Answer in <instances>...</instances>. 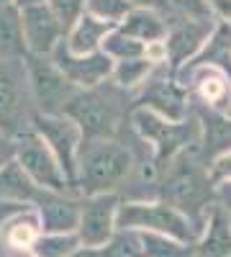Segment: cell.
<instances>
[{
    "label": "cell",
    "instance_id": "obj_12",
    "mask_svg": "<svg viewBox=\"0 0 231 257\" xmlns=\"http://www.w3.org/2000/svg\"><path fill=\"white\" fill-rule=\"evenodd\" d=\"M52 59L57 62V67L67 75V80L75 85L77 90H90L100 88L113 77L116 62L106 52H95V54H72L65 41L54 49Z\"/></svg>",
    "mask_w": 231,
    "mask_h": 257
},
{
    "label": "cell",
    "instance_id": "obj_13",
    "mask_svg": "<svg viewBox=\"0 0 231 257\" xmlns=\"http://www.w3.org/2000/svg\"><path fill=\"white\" fill-rule=\"evenodd\" d=\"M213 26L216 24L211 18H187L185 16L177 26H172L170 31H167L164 49H167V62H170L172 75L200 54V49L205 47Z\"/></svg>",
    "mask_w": 231,
    "mask_h": 257
},
{
    "label": "cell",
    "instance_id": "obj_33",
    "mask_svg": "<svg viewBox=\"0 0 231 257\" xmlns=\"http://www.w3.org/2000/svg\"><path fill=\"white\" fill-rule=\"evenodd\" d=\"M216 203L231 213V180H228V183H218V185H216Z\"/></svg>",
    "mask_w": 231,
    "mask_h": 257
},
{
    "label": "cell",
    "instance_id": "obj_20",
    "mask_svg": "<svg viewBox=\"0 0 231 257\" xmlns=\"http://www.w3.org/2000/svg\"><path fill=\"white\" fill-rule=\"evenodd\" d=\"M26 54L21 8L16 3L0 6V59H24Z\"/></svg>",
    "mask_w": 231,
    "mask_h": 257
},
{
    "label": "cell",
    "instance_id": "obj_11",
    "mask_svg": "<svg viewBox=\"0 0 231 257\" xmlns=\"http://www.w3.org/2000/svg\"><path fill=\"white\" fill-rule=\"evenodd\" d=\"M118 211L121 198L113 193H93L80 201V226L77 234L82 247L111 244L118 234Z\"/></svg>",
    "mask_w": 231,
    "mask_h": 257
},
{
    "label": "cell",
    "instance_id": "obj_5",
    "mask_svg": "<svg viewBox=\"0 0 231 257\" xmlns=\"http://www.w3.org/2000/svg\"><path fill=\"white\" fill-rule=\"evenodd\" d=\"M24 59H0V132L11 134L13 139L31 128L34 121V116H29V103L34 100Z\"/></svg>",
    "mask_w": 231,
    "mask_h": 257
},
{
    "label": "cell",
    "instance_id": "obj_37",
    "mask_svg": "<svg viewBox=\"0 0 231 257\" xmlns=\"http://www.w3.org/2000/svg\"><path fill=\"white\" fill-rule=\"evenodd\" d=\"M16 0H0V6H13Z\"/></svg>",
    "mask_w": 231,
    "mask_h": 257
},
{
    "label": "cell",
    "instance_id": "obj_4",
    "mask_svg": "<svg viewBox=\"0 0 231 257\" xmlns=\"http://www.w3.org/2000/svg\"><path fill=\"white\" fill-rule=\"evenodd\" d=\"M26 80L36 113H65L67 103L77 93V88L67 80V75L57 67L52 57L26 54Z\"/></svg>",
    "mask_w": 231,
    "mask_h": 257
},
{
    "label": "cell",
    "instance_id": "obj_1",
    "mask_svg": "<svg viewBox=\"0 0 231 257\" xmlns=\"http://www.w3.org/2000/svg\"><path fill=\"white\" fill-rule=\"evenodd\" d=\"M131 126L136 128V134L152 147L154 152V165L157 170L170 167L180 155H185L190 149L198 137H200V123L195 118H167L159 111L149 108V105H139L131 113Z\"/></svg>",
    "mask_w": 231,
    "mask_h": 257
},
{
    "label": "cell",
    "instance_id": "obj_26",
    "mask_svg": "<svg viewBox=\"0 0 231 257\" xmlns=\"http://www.w3.org/2000/svg\"><path fill=\"white\" fill-rule=\"evenodd\" d=\"M131 11L134 6L129 0H88V13L100 21H108L113 26H118Z\"/></svg>",
    "mask_w": 231,
    "mask_h": 257
},
{
    "label": "cell",
    "instance_id": "obj_27",
    "mask_svg": "<svg viewBox=\"0 0 231 257\" xmlns=\"http://www.w3.org/2000/svg\"><path fill=\"white\" fill-rule=\"evenodd\" d=\"M208 173H211V180L216 185L231 180V147L223 149V152H218L216 157H211V162H208Z\"/></svg>",
    "mask_w": 231,
    "mask_h": 257
},
{
    "label": "cell",
    "instance_id": "obj_35",
    "mask_svg": "<svg viewBox=\"0 0 231 257\" xmlns=\"http://www.w3.org/2000/svg\"><path fill=\"white\" fill-rule=\"evenodd\" d=\"M41 3H49V0H16L18 8H29V6H41Z\"/></svg>",
    "mask_w": 231,
    "mask_h": 257
},
{
    "label": "cell",
    "instance_id": "obj_24",
    "mask_svg": "<svg viewBox=\"0 0 231 257\" xmlns=\"http://www.w3.org/2000/svg\"><path fill=\"white\" fill-rule=\"evenodd\" d=\"M103 52H106L113 62H121V59H131V57H144L146 54V44L136 41L134 36L123 34L118 26L108 34L106 44H103Z\"/></svg>",
    "mask_w": 231,
    "mask_h": 257
},
{
    "label": "cell",
    "instance_id": "obj_31",
    "mask_svg": "<svg viewBox=\"0 0 231 257\" xmlns=\"http://www.w3.org/2000/svg\"><path fill=\"white\" fill-rule=\"evenodd\" d=\"M208 8H211V16L216 21H223V24H231V0H205Z\"/></svg>",
    "mask_w": 231,
    "mask_h": 257
},
{
    "label": "cell",
    "instance_id": "obj_28",
    "mask_svg": "<svg viewBox=\"0 0 231 257\" xmlns=\"http://www.w3.org/2000/svg\"><path fill=\"white\" fill-rule=\"evenodd\" d=\"M167 3L177 8L180 13H185L187 18H213L205 0H167Z\"/></svg>",
    "mask_w": 231,
    "mask_h": 257
},
{
    "label": "cell",
    "instance_id": "obj_9",
    "mask_svg": "<svg viewBox=\"0 0 231 257\" xmlns=\"http://www.w3.org/2000/svg\"><path fill=\"white\" fill-rule=\"evenodd\" d=\"M164 201L185 211L187 216L208 211V203H216V183L211 180L208 165L187 162L175 167L164 183Z\"/></svg>",
    "mask_w": 231,
    "mask_h": 257
},
{
    "label": "cell",
    "instance_id": "obj_38",
    "mask_svg": "<svg viewBox=\"0 0 231 257\" xmlns=\"http://www.w3.org/2000/svg\"><path fill=\"white\" fill-rule=\"evenodd\" d=\"M0 257H3V237H0Z\"/></svg>",
    "mask_w": 231,
    "mask_h": 257
},
{
    "label": "cell",
    "instance_id": "obj_3",
    "mask_svg": "<svg viewBox=\"0 0 231 257\" xmlns=\"http://www.w3.org/2000/svg\"><path fill=\"white\" fill-rule=\"evenodd\" d=\"M134 157L123 144L111 139H85L80 155V175L77 188L93 196V193H113L116 185L131 173Z\"/></svg>",
    "mask_w": 231,
    "mask_h": 257
},
{
    "label": "cell",
    "instance_id": "obj_19",
    "mask_svg": "<svg viewBox=\"0 0 231 257\" xmlns=\"http://www.w3.org/2000/svg\"><path fill=\"white\" fill-rule=\"evenodd\" d=\"M41 188L29 178V173L11 160L0 167V201H18V203H36Z\"/></svg>",
    "mask_w": 231,
    "mask_h": 257
},
{
    "label": "cell",
    "instance_id": "obj_16",
    "mask_svg": "<svg viewBox=\"0 0 231 257\" xmlns=\"http://www.w3.org/2000/svg\"><path fill=\"white\" fill-rule=\"evenodd\" d=\"M195 257H231V213L213 203L205 211L195 242Z\"/></svg>",
    "mask_w": 231,
    "mask_h": 257
},
{
    "label": "cell",
    "instance_id": "obj_21",
    "mask_svg": "<svg viewBox=\"0 0 231 257\" xmlns=\"http://www.w3.org/2000/svg\"><path fill=\"white\" fill-rule=\"evenodd\" d=\"M0 237L11 249H34L36 239L41 237V221H39V213L36 206L29 208L26 213L16 216L13 221H8L3 229H0Z\"/></svg>",
    "mask_w": 231,
    "mask_h": 257
},
{
    "label": "cell",
    "instance_id": "obj_30",
    "mask_svg": "<svg viewBox=\"0 0 231 257\" xmlns=\"http://www.w3.org/2000/svg\"><path fill=\"white\" fill-rule=\"evenodd\" d=\"M29 208H34V203H18V201H0V229L8 221H13L16 216L26 213Z\"/></svg>",
    "mask_w": 231,
    "mask_h": 257
},
{
    "label": "cell",
    "instance_id": "obj_18",
    "mask_svg": "<svg viewBox=\"0 0 231 257\" xmlns=\"http://www.w3.org/2000/svg\"><path fill=\"white\" fill-rule=\"evenodd\" d=\"M118 29L123 34L134 36L136 41H141V44H146V47L164 41L167 39V31H170V26L164 24V18L154 8H134L118 24Z\"/></svg>",
    "mask_w": 231,
    "mask_h": 257
},
{
    "label": "cell",
    "instance_id": "obj_8",
    "mask_svg": "<svg viewBox=\"0 0 231 257\" xmlns=\"http://www.w3.org/2000/svg\"><path fill=\"white\" fill-rule=\"evenodd\" d=\"M16 160L41 190H62L65 193L72 188V183L67 180L57 155L52 152V147L41 139L39 132H34V126L16 137Z\"/></svg>",
    "mask_w": 231,
    "mask_h": 257
},
{
    "label": "cell",
    "instance_id": "obj_7",
    "mask_svg": "<svg viewBox=\"0 0 231 257\" xmlns=\"http://www.w3.org/2000/svg\"><path fill=\"white\" fill-rule=\"evenodd\" d=\"M65 113L80 123L85 139H111L121 121V105L113 95L103 93L100 85L90 90H77L67 103Z\"/></svg>",
    "mask_w": 231,
    "mask_h": 257
},
{
    "label": "cell",
    "instance_id": "obj_36",
    "mask_svg": "<svg viewBox=\"0 0 231 257\" xmlns=\"http://www.w3.org/2000/svg\"><path fill=\"white\" fill-rule=\"evenodd\" d=\"M11 257H39V254H36L34 249H13Z\"/></svg>",
    "mask_w": 231,
    "mask_h": 257
},
{
    "label": "cell",
    "instance_id": "obj_15",
    "mask_svg": "<svg viewBox=\"0 0 231 257\" xmlns=\"http://www.w3.org/2000/svg\"><path fill=\"white\" fill-rule=\"evenodd\" d=\"M34 206L41 221V231H77L80 201L62 196V190H41Z\"/></svg>",
    "mask_w": 231,
    "mask_h": 257
},
{
    "label": "cell",
    "instance_id": "obj_6",
    "mask_svg": "<svg viewBox=\"0 0 231 257\" xmlns=\"http://www.w3.org/2000/svg\"><path fill=\"white\" fill-rule=\"evenodd\" d=\"M31 126L52 147L67 180L72 183V188H77L80 155H82V144H85V134H82L80 123L67 113H34Z\"/></svg>",
    "mask_w": 231,
    "mask_h": 257
},
{
    "label": "cell",
    "instance_id": "obj_14",
    "mask_svg": "<svg viewBox=\"0 0 231 257\" xmlns=\"http://www.w3.org/2000/svg\"><path fill=\"white\" fill-rule=\"evenodd\" d=\"M21 24H24V41H26V52L29 54L52 57L54 49L67 36L47 3L21 8Z\"/></svg>",
    "mask_w": 231,
    "mask_h": 257
},
{
    "label": "cell",
    "instance_id": "obj_22",
    "mask_svg": "<svg viewBox=\"0 0 231 257\" xmlns=\"http://www.w3.org/2000/svg\"><path fill=\"white\" fill-rule=\"evenodd\" d=\"M157 67V62H152L149 57H131V59H121L116 62V67H113V85L121 90H136L141 88V85H146V80L152 77Z\"/></svg>",
    "mask_w": 231,
    "mask_h": 257
},
{
    "label": "cell",
    "instance_id": "obj_10",
    "mask_svg": "<svg viewBox=\"0 0 231 257\" xmlns=\"http://www.w3.org/2000/svg\"><path fill=\"white\" fill-rule=\"evenodd\" d=\"M185 90H193L208 111L231 118V70L221 64H187L172 75Z\"/></svg>",
    "mask_w": 231,
    "mask_h": 257
},
{
    "label": "cell",
    "instance_id": "obj_17",
    "mask_svg": "<svg viewBox=\"0 0 231 257\" xmlns=\"http://www.w3.org/2000/svg\"><path fill=\"white\" fill-rule=\"evenodd\" d=\"M116 26L108 24V21H100L90 13H85L77 26L65 36V47L72 52V54H95V52H103V44H106L108 34L113 31Z\"/></svg>",
    "mask_w": 231,
    "mask_h": 257
},
{
    "label": "cell",
    "instance_id": "obj_32",
    "mask_svg": "<svg viewBox=\"0 0 231 257\" xmlns=\"http://www.w3.org/2000/svg\"><path fill=\"white\" fill-rule=\"evenodd\" d=\"M11 160H16V139L6 132H0V167Z\"/></svg>",
    "mask_w": 231,
    "mask_h": 257
},
{
    "label": "cell",
    "instance_id": "obj_23",
    "mask_svg": "<svg viewBox=\"0 0 231 257\" xmlns=\"http://www.w3.org/2000/svg\"><path fill=\"white\" fill-rule=\"evenodd\" d=\"M82 247L77 231H41V237L34 244L39 257H72Z\"/></svg>",
    "mask_w": 231,
    "mask_h": 257
},
{
    "label": "cell",
    "instance_id": "obj_2",
    "mask_svg": "<svg viewBox=\"0 0 231 257\" xmlns=\"http://www.w3.org/2000/svg\"><path fill=\"white\" fill-rule=\"evenodd\" d=\"M118 231H149L162 234L180 244L195 247L200 229H195L193 216L167 201H129L121 203Z\"/></svg>",
    "mask_w": 231,
    "mask_h": 257
},
{
    "label": "cell",
    "instance_id": "obj_34",
    "mask_svg": "<svg viewBox=\"0 0 231 257\" xmlns=\"http://www.w3.org/2000/svg\"><path fill=\"white\" fill-rule=\"evenodd\" d=\"M129 3L134 6V8H159L162 3H167V0H129Z\"/></svg>",
    "mask_w": 231,
    "mask_h": 257
},
{
    "label": "cell",
    "instance_id": "obj_29",
    "mask_svg": "<svg viewBox=\"0 0 231 257\" xmlns=\"http://www.w3.org/2000/svg\"><path fill=\"white\" fill-rule=\"evenodd\" d=\"M72 257H126V252L121 242L113 239L111 244H103V247H80Z\"/></svg>",
    "mask_w": 231,
    "mask_h": 257
},
{
    "label": "cell",
    "instance_id": "obj_25",
    "mask_svg": "<svg viewBox=\"0 0 231 257\" xmlns=\"http://www.w3.org/2000/svg\"><path fill=\"white\" fill-rule=\"evenodd\" d=\"M47 6L59 21V26L65 29V34H70L77 26V21L88 13V0H49Z\"/></svg>",
    "mask_w": 231,
    "mask_h": 257
}]
</instances>
